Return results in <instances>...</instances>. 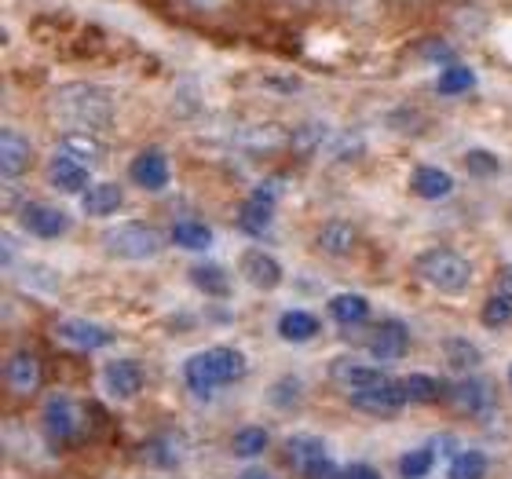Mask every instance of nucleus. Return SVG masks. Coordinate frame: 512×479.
Wrapping results in <instances>:
<instances>
[{
    "label": "nucleus",
    "instance_id": "1",
    "mask_svg": "<svg viewBox=\"0 0 512 479\" xmlns=\"http://www.w3.org/2000/svg\"><path fill=\"white\" fill-rule=\"evenodd\" d=\"M48 110L74 132H96L114 121V99L99 85H59L48 96Z\"/></svg>",
    "mask_w": 512,
    "mask_h": 479
},
{
    "label": "nucleus",
    "instance_id": "2",
    "mask_svg": "<svg viewBox=\"0 0 512 479\" xmlns=\"http://www.w3.org/2000/svg\"><path fill=\"white\" fill-rule=\"evenodd\" d=\"M246 373V355L238 348H209L183 362V381L194 395H213L224 384H235Z\"/></svg>",
    "mask_w": 512,
    "mask_h": 479
},
{
    "label": "nucleus",
    "instance_id": "3",
    "mask_svg": "<svg viewBox=\"0 0 512 479\" xmlns=\"http://www.w3.org/2000/svg\"><path fill=\"white\" fill-rule=\"evenodd\" d=\"M417 275L425 278L428 286H436L439 293H465V286L472 282V264L458 249L436 245L417 256Z\"/></svg>",
    "mask_w": 512,
    "mask_h": 479
},
{
    "label": "nucleus",
    "instance_id": "4",
    "mask_svg": "<svg viewBox=\"0 0 512 479\" xmlns=\"http://www.w3.org/2000/svg\"><path fill=\"white\" fill-rule=\"evenodd\" d=\"M161 235L143 220H128L121 227H110L103 235V249L118 260H150V256L161 253Z\"/></svg>",
    "mask_w": 512,
    "mask_h": 479
},
{
    "label": "nucleus",
    "instance_id": "5",
    "mask_svg": "<svg viewBox=\"0 0 512 479\" xmlns=\"http://www.w3.org/2000/svg\"><path fill=\"white\" fill-rule=\"evenodd\" d=\"M406 403H410V395H406V384L399 381H381L374 388L352 392V406L359 414H370V417H399Z\"/></svg>",
    "mask_w": 512,
    "mask_h": 479
},
{
    "label": "nucleus",
    "instance_id": "6",
    "mask_svg": "<svg viewBox=\"0 0 512 479\" xmlns=\"http://www.w3.org/2000/svg\"><path fill=\"white\" fill-rule=\"evenodd\" d=\"M22 227L30 231L33 238H44V242H52V238H63L70 231V216L63 209H55V205H44V202H26L19 213Z\"/></svg>",
    "mask_w": 512,
    "mask_h": 479
},
{
    "label": "nucleus",
    "instance_id": "7",
    "mask_svg": "<svg viewBox=\"0 0 512 479\" xmlns=\"http://www.w3.org/2000/svg\"><path fill=\"white\" fill-rule=\"evenodd\" d=\"M44 428L55 443H77L81 432V417H77V403L70 395H52L44 403Z\"/></svg>",
    "mask_w": 512,
    "mask_h": 479
},
{
    "label": "nucleus",
    "instance_id": "8",
    "mask_svg": "<svg viewBox=\"0 0 512 479\" xmlns=\"http://www.w3.org/2000/svg\"><path fill=\"white\" fill-rule=\"evenodd\" d=\"M366 348H370V355H374L377 362L403 359V355L410 352V330H406V322L384 319L381 326H374V333H370Z\"/></svg>",
    "mask_w": 512,
    "mask_h": 479
},
{
    "label": "nucleus",
    "instance_id": "9",
    "mask_svg": "<svg viewBox=\"0 0 512 479\" xmlns=\"http://www.w3.org/2000/svg\"><path fill=\"white\" fill-rule=\"evenodd\" d=\"M447 399H450V406H454L458 414L480 417L483 410L491 406V388H487V381H483V377H476V373H461V381H454L447 388Z\"/></svg>",
    "mask_w": 512,
    "mask_h": 479
},
{
    "label": "nucleus",
    "instance_id": "10",
    "mask_svg": "<svg viewBox=\"0 0 512 479\" xmlns=\"http://www.w3.org/2000/svg\"><path fill=\"white\" fill-rule=\"evenodd\" d=\"M128 176H132V183L143 187V191H165L172 180L169 158H165L161 150H139L136 158L128 161Z\"/></svg>",
    "mask_w": 512,
    "mask_h": 479
},
{
    "label": "nucleus",
    "instance_id": "11",
    "mask_svg": "<svg viewBox=\"0 0 512 479\" xmlns=\"http://www.w3.org/2000/svg\"><path fill=\"white\" fill-rule=\"evenodd\" d=\"M55 333H59V341H66L70 348H81V352H99V348L114 344V333L107 326L88 319H59L55 322Z\"/></svg>",
    "mask_w": 512,
    "mask_h": 479
},
{
    "label": "nucleus",
    "instance_id": "12",
    "mask_svg": "<svg viewBox=\"0 0 512 479\" xmlns=\"http://www.w3.org/2000/svg\"><path fill=\"white\" fill-rule=\"evenodd\" d=\"M44 366L33 352H15L8 362H4V381L15 395H33L41 388Z\"/></svg>",
    "mask_w": 512,
    "mask_h": 479
},
{
    "label": "nucleus",
    "instance_id": "13",
    "mask_svg": "<svg viewBox=\"0 0 512 479\" xmlns=\"http://www.w3.org/2000/svg\"><path fill=\"white\" fill-rule=\"evenodd\" d=\"M103 384H107V392L114 399H132V395L143 392V384H147V373L139 366L136 359H114L103 370Z\"/></svg>",
    "mask_w": 512,
    "mask_h": 479
},
{
    "label": "nucleus",
    "instance_id": "14",
    "mask_svg": "<svg viewBox=\"0 0 512 479\" xmlns=\"http://www.w3.org/2000/svg\"><path fill=\"white\" fill-rule=\"evenodd\" d=\"M30 158V139L15 128H4V136H0V172H4V180H19L22 172L30 169Z\"/></svg>",
    "mask_w": 512,
    "mask_h": 479
},
{
    "label": "nucleus",
    "instance_id": "15",
    "mask_svg": "<svg viewBox=\"0 0 512 479\" xmlns=\"http://www.w3.org/2000/svg\"><path fill=\"white\" fill-rule=\"evenodd\" d=\"M48 183L63 194H85L88 191V165L85 161L66 158V154H55V158L48 161Z\"/></svg>",
    "mask_w": 512,
    "mask_h": 479
},
{
    "label": "nucleus",
    "instance_id": "16",
    "mask_svg": "<svg viewBox=\"0 0 512 479\" xmlns=\"http://www.w3.org/2000/svg\"><path fill=\"white\" fill-rule=\"evenodd\" d=\"M242 278L256 289H275L282 282V264L264 249H246L242 253Z\"/></svg>",
    "mask_w": 512,
    "mask_h": 479
},
{
    "label": "nucleus",
    "instance_id": "17",
    "mask_svg": "<svg viewBox=\"0 0 512 479\" xmlns=\"http://www.w3.org/2000/svg\"><path fill=\"white\" fill-rule=\"evenodd\" d=\"M410 187H414L417 198L425 202H439L454 191V176L447 169H436V165H417L414 176H410Z\"/></svg>",
    "mask_w": 512,
    "mask_h": 479
},
{
    "label": "nucleus",
    "instance_id": "18",
    "mask_svg": "<svg viewBox=\"0 0 512 479\" xmlns=\"http://www.w3.org/2000/svg\"><path fill=\"white\" fill-rule=\"evenodd\" d=\"M88 216H114L125 205V191H121L118 183H92L81 198Z\"/></svg>",
    "mask_w": 512,
    "mask_h": 479
},
{
    "label": "nucleus",
    "instance_id": "19",
    "mask_svg": "<svg viewBox=\"0 0 512 479\" xmlns=\"http://www.w3.org/2000/svg\"><path fill=\"white\" fill-rule=\"evenodd\" d=\"M359 242V231L348 220H326L319 231V249H326L330 256H348Z\"/></svg>",
    "mask_w": 512,
    "mask_h": 479
},
{
    "label": "nucleus",
    "instance_id": "20",
    "mask_svg": "<svg viewBox=\"0 0 512 479\" xmlns=\"http://www.w3.org/2000/svg\"><path fill=\"white\" fill-rule=\"evenodd\" d=\"M271 220H275V202H264V198H256V194L238 209V231H246V235H253V238H264Z\"/></svg>",
    "mask_w": 512,
    "mask_h": 479
},
{
    "label": "nucleus",
    "instance_id": "21",
    "mask_svg": "<svg viewBox=\"0 0 512 479\" xmlns=\"http://www.w3.org/2000/svg\"><path fill=\"white\" fill-rule=\"evenodd\" d=\"M278 337L289 344H304L311 337H319V319L311 311H286L278 319Z\"/></svg>",
    "mask_w": 512,
    "mask_h": 479
},
{
    "label": "nucleus",
    "instance_id": "22",
    "mask_svg": "<svg viewBox=\"0 0 512 479\" xmlns=\"http://www.w3.org/2000/svg\"><path fill=\"white\" fill-rule=\"evenodd\" d=\"M330 315L341 326H359V322L370 319V300L359 297V293H337L330 300Z\"/></svg>",
    "mask_w": 512,
    "mask_h": 479
},
{
    "label": "nucleus",
    "instance_id": "23",
    "mask_svg": "<svg viewBox=\"0 0 512 479\" xmlns=\"http://www.w3.org/2000/svg\"><path fill=\"white\" fill-rule=\"evenodd\" d=\"M333 377L341 384H348L352 392H359V388H374V384H381V370H374V366H363V362H355V359H337L333 362Z\"/></svg>",
    "mask_w": 512,
    "mask_h": 479
},
{
    "label": "nucleus",
    "instance_id": "24",
    "mask_svg": "<svg viewBox=\"0 0 512 479\" xmlns=\"http://www.w3.org/2000/svg\"><path fill=\"white\" fill-rule=\"evenodd\" d=\"M191 286H198L209 297H231V278H227V271L220 264H194Z\"/></svg>",
    "mask_w": 512,
    "mask_h": 479
},
{
    "label": "nucleus",
    "instance_id": "25",
    "mask_svg": "<svg viewBox=\"0 0 512 479\" xmlns=\"http://www.w3.org/2000/svg\"><path fill=\"white\" fill-rule=\"evenodd\" d=\"M59 154L74 161H85V165H99L103 161V147L88 132H70V136L59 139Z\"/></svg>",
    "mask_w": 512,
    "mask_h": 479
},
{
    "label": "nucleus",
    "instance_id": "26",
    "mask_svg": "<svg viewBox=\"0 0 512 479\" xmlns=\"http://www.w3.org/2000/svg\"><path fill=\"white\" fill-rule=\"evenodd\" d=\"M406 395H410V403H417V406H432L443 399V381H436L432 373H410V377H406Z\"/></svg>",
    "mask_w": 512,
    "mask_h": 479
},
{
    "label": "nucleus",
    "instance_id": "27",
    "mask_svg": "<svg viewBox=\"0 0 512 479\" xmlns=\"http://www.w3.org/2000/svg\"><path fill=\"white\" fill-rule=\"evenodd\" d=\"M172 242L180 245V249H194V253H202L213 245V231L198 220H180V224L172 227Z\"/></svg>",
    "mask_w": 512,
    "mask_h": 479
},
{
    "label": "nucleus",
    "instance_id": "28",
    "mask_svg": "<svg viewBox=\"0 0 512 479\" xmlns=\"http://www.w3.org/2000/svg\"><path fill=\"white\" fill-rule=\"evenodd\" d=\"M487 476V454L483 450H461L450 458L447 479H483Z\"/></svg>",
    "mask_w": 512,
    "mask_h": 479
},
{
    "label": "nucleus",
    "instance_id": "29",
    "mask_svg": "<svg viewBox=\"0 0 512 479\" xmlns=\"http://www.w3.org/2000/svg\"><path fill=\"white\" fill-rule=\"evenodd\" d=\"M447 362L454 373H472L483 362V352L465 337H454V341H447Z\"/></svg>",
    "mask_w": 512,
    "mask_h": 479
},
{
    "label": "nucleus",
    "instance_id": "30",
    "mask_svg": "<svg viewBox=\"0 0 512 479\" xmlns=\"http://www.w3.org/2000/svg\"><path fill=\"white\" fill-rule=\"evenodd\" d=\"M480 322L487 326V330H502V326H509L512 322V297L509 293L498 289V293H494V297L480 308Z\"/></svg>",
    "mask_w": 512,
    "mask_h": 479
},
{
    "label": "nucleus",
    "instance_id": "31",
    "mask_svg": "<svg viewBox=\"0 0 512 479\" xmlns=\"http://www.w3.org/2000/svg\"><path fill=\"white\" fill-rule=\"evenodd\" d=\"M469 88H476V74H472L469 66H461V63L443 66V74H439V92H443V96H461V92H469Z\"/></svg>",
    "mask_w": 512,
    "mask_h": 479
},
{
    "label": "nucleus",
    "instance_id": "32",
    "mask_svg": "<svg viewBox=\"0 0 512 479\" xmlns=\"http://www.w3.org/2000/svg\"><path fill=\"white\" fill-rule=\"evenodd\" d=\"M432 469H436V450L432 447L410 450V454L399 458V476L403 479H425Z\"/></svg>",
    "mask_w": 512,
    "mask_h": 479
},
{
    "label": "nucleus",
    "instance_id": "33",
    "mask_svg": "<svg viewBox=\"0 0 512 479\" xmlns=\"http://www.w3.org/2000/svg\"><path fill=\"white\" fill-rule=\"evenodd\" d=\"M267 450V428L260 425H246L235 432V454L238 458H260Z\"/></svg>",
    "mask_w": 512,
    "mask_h": 479
},
{
    "label": "nucleus",
    "instance_id": "34",
    "mask_svg": "<svg viewBox=\"0 0 512 479\" xmlns=\"http://www.w3.org/2000/svg\"><path fill=\"white\" fill-rule=\"evenodd\" d=\"M319 450H326L322 447V439H315V436H297V439H289L286 443V461L293 465V469H304V461H311Z\"/></svg>",
    "mask_w": 512,
    "mask_h": 479
},
{
    "label": "nucleus",
    "instance_id": "35",
    "mask_svg": "<svg viewBox=\"0 0 512 479\" xmlns=\"http://www.w3.org/2000/svg\"><path fill=\"white\" fill-rule=\"evenodd\" d=\"M465 165H469V172L480 176V180H491V176H498V169H502V161L494 158L491 150H469V154H465Z\"/></svg>",
    "mask_w": 512,
    "mask_h": 479
},
{
    "label": "nucleus",
    "instance_id": "36",
    "mask_svg": "<svg viewBox=\"0 0 512 479\" xmlns=\"http://www.w3.org/2000/svg\"><path fill=\"white\" fill-rule=\"evenodd\" d=\"M300 476H304V479H337V476H341V469H337V461H333L326 450H319L311 461H304Z\"/></svg>",
    "mask_w": 512,
    "mask_h": 479
},
{
    "label": "nucleus",
    "instance_id": "37",
    "mask_svg": "<svg viewBox=\"0 0 512 479\" xmlns=\"http://www.w3.org/2000/svg\"><path fill=\"white\" fill-rule=\"evenodd\" d=\"M147 454L154 458V465H161V469H172V465H180V458H183V443L169 447V436H161V439H154V447H150Z\"/></svg>",
    "mask_w": 512,
    "mask_h": 479
},
{
    "label": "nucleus",
    "instance_id": "38",
    "mask_svg": "<svg viewBox=\"0 0 512 479\" xmlns=\"http://www.w3.org/2000/svg\"><path fill=\"white\" fill-rule=\"evenodd\" d=\"M341 479H381V472H377L374 465H352Z\"/></svg>",
    "mask_w": 512,
    "mask_h": 479
},
{
    "label": "nucleus",
    "instance_id": "39",
    "mask_svg": "<svg viewBox=\"0 0 512 479\" xmlns=\"http://www.w3.org/2000/svg\"><path fill=\"white\" fill-rule=\"evenodd\" d=\"M498 286H502V293H509V297H512V267H505V271H502Z\"/></svg>",
    "mask_w": 512,
    "mask_h": 479
},
{
    "label": "nucleus",
    "instance_id": "40",
    "mask_svg": "<svg viewBox=\"0 0 512 479\" xmlns=\"http://www.w3.org/2000/svg\"><path fill=\"white\" fill-rule=\"evenodd\" d=\"M238 479H275L271 472H264V469H249V472H242Z\"/></svg>",
    "mask_w": 512,
    "mask_h": 479
},
{
    "label": "nucleus",
    "instance_id": "41",
    "mask_svg": "<svg viewBox=\"0 0 512 479\" xmlns=\"http://www.w3.org/2000/svg\"><path fill=\"white\" fill-rule=\"evenodd\" d=\"M187 4H191V8H220L224 0H187Z\"/></svg>",
    "mask_w": 512,
    "mask_h": 479
},
{
    "label": "nucleus",
    "instance_id": "42",
    "mask_svg": "<svg viewBox=\"0 0 512 479\" xmlns=\"http://www.w3.org/2000/svg\"><path fill=\"white\" fill-rule=\"evenodd\" d=\"M509 384H512V366H509Z\"/></svg>",
    "mask_w": 512,
    "mask_h": 479
}]
</instances>
